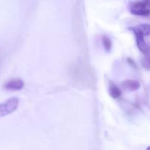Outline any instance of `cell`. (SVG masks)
Instances as JSON below:
<instances>
[{"label":"cell","instance_id":"6da1fadb","mask_svg":"<svg viewBox=\"0 0 150 150\" xmlns=\"http://www.w3.org/2000/svg\"><path fill=\"white\" fill-rule=\"evenodd\" d=\"M19 105V100L16 97H13L5 102L0 103V117H5L14 112Z\"/></svg>","mask_w":150,"mask_h":150},{"label":"cell","instance_id":"7a4b0ae2","mask_svg":"<svg viewBox=\"0 0 150 150\" xmlns=\"http://www.w3.org/2000/svg\"><path fill=\"white\" fill-rule=\"evenodd\" d=\"M147 1H137L131 3L129 6L130 12L134 16H146L150 14V10L146 8Z\"/></svg>","mask_w":150,"mask_h":150},{"label":"cell","instance_id":"3957f363","mask_svg":"<svg viewBox=\"0 0 150 150\" xmlns=\"http://www.w3.org/2000/svg\"><path fill=\"white\" fill-rule=\"evenodd\" d=\"M129 29L133 31V33L136 35V44H137V46L138 48H139V51L144 54H147V53H149L150 51V48L148 46L147 44H146V41H145V36L142 34V32H140V31L136 28V26H132V27L129 28Z\"/></svg>","mask_w":150,"mask_h":150},{"label":"cell","instance_id":"277c9868","mask_svg":"<svg viewBox=\"0 0 150 150\" xmlns=\"http://www.w3.org/2000/svg\"><path fill=\"white\" fill-rule=\"evenodd\" d=\"M23 86H24V83L21 79H15L7 81L4 85V88L7 90L17 91L23 89Z\"/></svg>","mask_w":150,"mask_h":150},{"label":"cell","instance_id":"5b68a950","mask_svg":"<svg viewBox=\"0 0 150 150\" xmlns=\"http://www.w3.org/2000/svg\"><path fill=\"white\" fill-rule=\"evenodd\" d=\"M123 88L125 90L130 91V92H134V91L138 90L140 88V83L136 80H125L122 83Z\"/></svg>","mask_w":150,"mask_h":150},{"label":"cell","instance_id":"8992f818","mask_svg":"<svg viewBox=\"0 0 150 150\" xmlns=\"http://www.w3.org/2000/svg\"><path fill=\"white\" fill-rule=\"evenodd\" d=\"M108 92H109L110 96L114 99H117L121 96L122 92L120 88L112 81L109 82V86H108Z\"/></svg>","mask_w":150,"mask_h":150},{"label":"cell","instance_id":"52a82bcc","mask_svg":"<svg viewBox=\"0 0 150 150\" xmlns=\"http://www.w3.org/2000/svg\"><path fill=\"white\" fill-rule=\"evenodd\" d=\"M140 32H142L144 36H148L150 35V25L149 24H140L136 26Z\"/></svg>","mask_w":150,"mask_h":150},{"label":"cell","instance_id":"ba28073f","mask_svg":"<svg viewBox=\"0 0 150 150\" xmlns=\"http://www.w3.org/2000/svg\"><path fill=\"white\" fill-rule=\"evenodd\" d=\"M103 44L104 48L107 52H110L111 51L112 43H111V40H110V38H108L107 36L103 37Z\"/></svg>","mask_w":150,"mask_h":150},{"label":"cell","instance_id":"9c48e42d","mask_svg":"<svg viewBox=\"0 0 150 150\" xmlns=\"http://www.w3.org/2000/svg\"><path fill=\"white\" fill-rule=\"evenodd\" d=\"M144 55L142 59V65L144 68L150 69V51Z\"/></svg>","mask_w":150,"mask_h":150},{"label":"cell","instance_id":"30bf717a","mask_svg":"<svg viewBox=\"0 0 150 150\" xmlns=\"http://www.w3.org/2000/svg\"><path fill=\"white\" fill-rule=\"evenodd\" d=\"M147 149H150V147H148V148H147Z\"/></svg>","mask_w":150,"mask_h":150}]
</instances>
